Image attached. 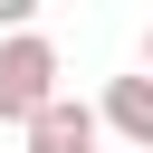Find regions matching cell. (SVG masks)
Returning a JSON list of instances; mask_svg holds the SVG:
<instances>
[{"label":"cell","mask_w":153,"mask_h":153,"mask_svg":"<svg viewBox=\"0 0 153 153\" xmlns=\"http://www.w3.org/2000/svg\"><path fill=\"white\" fill-rule=\"evenodd\" d=\"M48 96H57V48H48L38 29L0 38V124H29Z\"/></svg>","instance_id":"6da1fadb"},{"label":"cell","mask_w":153,"mask_h":153,"mask_svg":"<svg viewBox=\"0 0 153 153\" xmlns=\"http://www.w3.org/2000/svg\"><path fill=\"white\" fill-rule=\"evenodd\" d=\"M96 134H124L134 153H153V76H105V96H96Z\"/></svg>","instance_id":"7a4b0ae2"},{"label":"cell","mask_w":153,"mask_h":153,"mask_svg":"<svg viewBox=\"0 0 153 153\" xmlns=\"http://www.w3.org/2000/svg\"><path fill=\"white\" fill-rule=\"evenodd\" d=\"M105 134H96V105H76V96H48L38 115H29V153H96Z\"/></svg>","instance_id":"3957f363"},{"label":"cell","mask_w":153,"mask_h":153,"mask_svg":"<svg viewBox=\"0 0 153 153\" xmlns=\"http://www.w3.org/2000/svg\"><path fill=\"white\" fill-rule=\"evenodd\" d=\"M143 76H153V29H143Z\"/></svg>","instance_id":"277c9868"}]
</instances>
